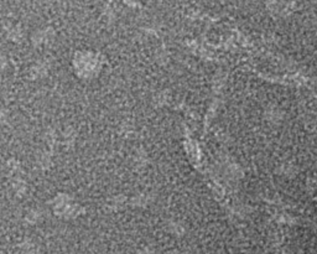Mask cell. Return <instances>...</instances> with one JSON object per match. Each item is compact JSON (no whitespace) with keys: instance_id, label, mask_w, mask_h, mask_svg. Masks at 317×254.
<instances>
[{"instance_id":"obj_1","label":"cell","mask_w":317,"mask_h":254,"mask_svg":"<svg viewBox=\"0 0 317 254\" xmlns=\"http://www.w3.org/2000/svg\"><path fill=\"white\" fill-rule=\"evenodd\" d=\"M138 254H154V252L151 251L150 248H144V249H141Z\"/></svg>"}]
</instances>
